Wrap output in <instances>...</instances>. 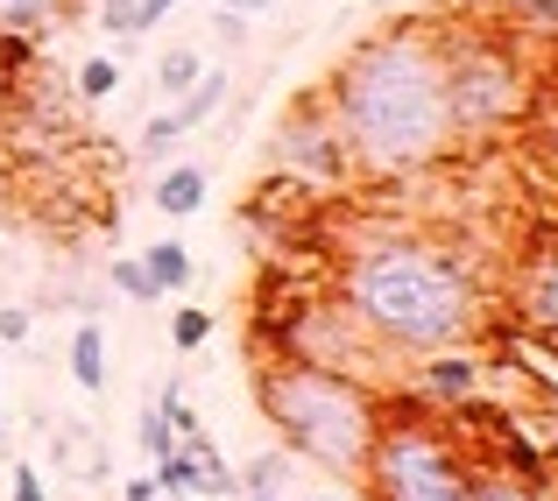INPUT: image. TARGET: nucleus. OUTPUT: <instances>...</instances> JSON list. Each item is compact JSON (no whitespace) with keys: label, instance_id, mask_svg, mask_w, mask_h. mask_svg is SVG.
<instances>
[{"label":"nucleus","instance_id":"obj_14","mask_svg":"<svg viewBox=\"0 0 558 501\" xmlns=\"http://www.w3.org/2000/svg\"><path fill=\"white\" fill-rule=\"evenodd\" d=\"M156 488L163 494H205V474H198V460H191V452H170V460H156Z\"/></svg>","mask_w":558,"mask_h":501},{"label":"nucleus","instance_id":"obj_2","mask_svg":"<svg viewBox=\"0 0 558 501\" xmlns=\"http://www.w3.org/2000/svg\"><path fill=\"white\" fill-rule=\"evenodd\" d=\"M347 311L396 353L460 346L481 326V290L460 255L432 241H381L347 261Z\"/></svg>","mask_w":558,"mask_h":501},{"label":"nucleus","instance_id":"obj_22","mask_svg":"<svg viewBox=\"0 0 558 501\" xmlns=\"http://www.w3.org/2000/svg\"><path fill=\"white\" fill-rule=\"evenodd\" d=\"M170 8H178V0H135V14H128V36H149V28H163Z\"/></svg>","mask_w":558,"mask_h":501},{"label":"nucleus","instance_id":"obj_21","mask_svg":"<svg viewBox=\"0 0 558 501\" xmlns=\"http://www.w3.org/2000/svg\"><path fill=\"white\" fill-rule=\"evenodd\" d=\"M170 142H184L178 113H156V121L142 127V149H135V156H149V163H163V156H170Z\"/></svg>","mask_w":558,"mask_h":501},{"label":"nucleus","instance_id":"obj_12","mask_svg":"<svg viewBox=\"0 0 558 501\" xmlns=\"http://www.w3.org/2000/svg\"><path fill=\"white\" fill-rule=\"evenodd\" d=\"M283 480H290V452H255V460H247V480H233V494L283 501Z\"/></svg>","mask_w":558,"mask_h":501},{"label":"nucleus","instance_id":"obj_5","mask_svg":"<svg viewBox=\"0 0 558 501\" xmlns=\"http://www.w3.org/2000/svg\"><path fill=\"white\" fill-rule=\"evenodd\" d=\"M446 50V107L452 135H502L509 121H523L531 107V78H523L517 50L502 42H438Z\"/></svg>","mask_w":558,"mask_h":501},{"label":"nucleus","instance_id":"obj_27","mask_svg":"<svg viewBox=\"0 0 558 501\" xmlns=\"http://www.w3.org/2000/svg\"><path fill=\"white\" fill-rule=\"evenodd\" d=\"M156 494H163V488H156V474H135V480L121 488V501H156Z\"/></svg>","mask_w":558,"mask_h":501},{"label":"nucleus","instance_id":"obj_1","mask_svg":"<svg viewBox=\"0 0 558 501\" xmlns=\"http://www.w3.org/2000/svg\"><path fill=\"white\" fill-rule=\"evenodd\" d=\"M332 127L347 142V163L375 176L432 170L452 149V107H446V50L424 28L361 42L332 78Z\"/></svg>","mask_w":558,"mask_h":501},{"label":"nucleus","instance_id":"obj_26","mask_svg":"<svg viewBox=\"0 0 558 501\" xmlns=\"http://www.w3.org/2000/svg\"><path fill=\"white\" fill-rule=\"evenodd\" d=\"M8 64H14V57L0 50V121H8V113H14V71H8Z\"/></svg>","mask_w":558,"mask_h":501},{"label":"nucleus","instance_id":"obj_11","mask_svg":"<svg viewBox=\"0 0 558 501\" xmlns=\"http://www.w3.org/2000/svg\"><path fill=\"white\" fill-rule=\"evenodd\" d=\"M219 107H227V71H198V85H191V93H184L170 113H178V127L191 135V127H205Z\"/></svg>","mask_w":558,"mask_h":501},{"label":"nucleus","instance_id":"obj_13","mask_svg":"<svg viewBox=\"0 0 558 501\" xmlns=\"http://www.w3.org/2000/svg\"><path fill=\"white\" fill-rule=\"evenodd\" d=\"M142 261H149V276H156V290H163V297L191 283V247H184V241H156Z\"/></svg>","mask_w":558,"mask_h":501},{"label":"nucleus","instance_id":"obj_9","mask_svg":"<svg viewBox=\"0 0 558 501\" xmlns=\"http://www.w3.org/2000/svg\"><path fill=\"white\" fill-rule=\"evenodd\" d=\"M71 381L85 395L107 389V332H99V318H78V332H71Z\"/></svg>","mask_w":558,"mask_h":501},{"label":"nucleus","instance_id":"obj_3","mask_svg":"<svg viewBox=\"0 0 558 501\" xmlns=\"http://www.w3.org/2000/svg\"><path fill=\"white\" fill-rule=\"evenodd\" d=\"M255 395H262V417L283 431L290 452L318 460L340 480L368 474L381 417H375V403L347 375H332V367H318V361H290V367H269Z\"/></svg>","mask_w":558,"mask_h":501},{"label":"nucleus","instance_id":"obj_32","mask_svg":"<svg viewBox=\"0 0 558 501\" xmlns=\"http://www.w3.org/2000/svg\"><path fill=\"white\" fill-rule=\"evenodd\" d=\"M156 501H163V494H156Z\"/></svg>","mask_w":558,"mask_h":501},{"label":"nucleus","instance_id":"obj_6","mask_svg":"<svg viewBox=\"0 0 558 501\" xmlns=\"http://www.w3.org/2000/svg\"><path fill=\"white\" fill-rule=\"evenodd\" d=\"M417 395L424 403H474L481 381H488V367H481V353H460V346H438V353H417Z\"/></svg>","mask_w":558,"mask_h":501},{"label":"nucleus","instance_id":"obj_8","mask_svg":"<svg viewBox=\"0 0 558 501\" xmlns=\"http://www.w3.org/2000/svg\"><path fill=\"white\" fill-rule=\"evenodd\" d=\"M523 326L558 353V255L531 261V276H523Z\"/></svg>","mask_w":558,"mask_h":501},{"label":"nucleus","instance_id":"obj_10","mask_svg":"<svg viewBox=\"0 0 558 501\" xmlns=\"http://www.w3.org/2000/svg\"><path fill=\"white\" fill-rule=\"evenodd\" d=\"M205 205V170L198 163H178V170H163V184H156V212H170V219H191Z\"/></svg>","mask_w":558,"mask_h":501},{"label":"nucleus","instance_id":"obj_25","mask_svg":"<svg viewBox=\"0 0 558 501\" xmlns=\"http://www.w3.org/2000/svg\"><path fill=\"white\" fill-rule=\"evenodd\" d=\"M28 332H36V326H28V311H22V304H14V311H0V339H8V346H22Z\"/></svg>","mask_w":558,"mask_h":501},{"label":"nucleus","instance_id":"obj_4","mask_svg":"<svg viewBox=\"0 0 558 501\" xmlns=\"http://www.w3.org/2000/svg\"><path fill=\"white\" fill-rule=\"evenodd\" d=\"M361 480L375 488V501H474V466H466L460 445L424 417L381 424Z\"/></svg>","mask_w":558,"mask_h":501},{"label":"nucleus","instance_id":"obj_30","mask_svg":"<svg viewBox=\"0 0 558 501\" xmlns=\"http://www.w3.org/2000/svg\"><path fill=\"white\" fill-rule=\"evenodd\" d=\"M298 501H332V494H298Z\"/></svg>","mask_w":558,"mask_h":501},{"label":"nucleus","instance_id":"obj_23","mask_svg":"<svg viewBox=\"0 0 558 501\" xmlns=\"http://www.w3.org/2000/svg\"><path fill=\"white\" fill-rule=\"evenodd\" d=\"M8 501H50V488H43V474H36V466H14Z\"/></svg>","mask_w":558,"mask_h":501},{"label":"nucleus","instance_id":"obj_18","mask_svg":"<svg viewBox=\"0 0 558 501\" xmlns=\"http://www.w3.org/2000/svg\"><path fill=\"white\" fill-rule=\"evenodd\" d=\"M205 339H213V311H198V304H184V311L170 318V346H178V353H198Z\"/></svg>","mask_w":558,"mask_h":501},{"label":"nucleus","instance_id":"obj_28","mask_svg":"<svg viewBox=\"0 0 558 501\" xmlns=\"http://www.w3.org/2000/svg\"><path fill=\"white\" fill-rule=\"evenodd\" d=\"M545 93H551V142H558V71H551V85H545Z\"/></svg>","mask_w":558,"mask_h":501},{"label":"nucleus","instance_id":"obj_29","mask_svg":"<svg viewBox=\"0 0 558 501\" xmlns=\"http://www.w3.org/2000/svg\"><path fill=\"white\" fill-rule=\"evenodd\" d=\"M227 8H241V14H262V8H276V0H227Z\"/></svg>","mask_w":558,"mask_h":501},{"label":"nucleus","instance_id":"obj_17","mask_svg":"<svg viewBox=\"0 0 558 501\" xmlns=\"http://www.w3.org/2000/svg\"><path fill=\"white\" fill-rule=\"evenodd\" d=\"M474 501H545L537 480H509V474H474Z\"/></svg>","mask_w":558,"mask_h":501},{"label":"nucleus","instance_id":"obj_15","mask_svg":"<svg viewBox=\"0 0 558 501\" xmlns=\"http://www.w3.org/2000/svg\"><path fill=\"white\" fill-rule=\"evenodd\" d=\"M135 438H142V452H149V460H170V452H178V431H170L163 403H149V410L135 417Z\"/></svg>","mask_w":558,"mask_h":501},{"label":"nucleus","instance_id":"obj_16","mask_svg":"<svg viewBox=\"0 0 558 501\" xmlns=\"http://www.w3.org/2000/svg\"><path fill=\"white\" fill-rule=\"evenodd\" d=\"M113 85H121V64H113V57H85L78 78H71V93H78V99H107Z\"/></svg>","mask_w":558,"mask_h":501},{"label":"nucleus","instance_id":"obj_31","mask_svg":"<svg viewBox=\"0 0 558 501\" xmlns=\"http://www.w3.org/2000/svg\"><path fill=\"white\" fill-rule=\"evenodd\" d=\"M0 431H8V417H0Z\"/></svg>","mask_w":558,"mask_h":501},{"label":"nucleus","instance_id":"obj_20","mask_svg":"<svg viewBox=\"0 0 558 501\" xmlns=\"http://www.w3.org/2000/svg\"><path fill=\"white\" fill-rule=\"evenodd\" d=\"M198 50H170L163 64H156V85H163V93H191V85H198Z\"/></svg>","mask_w":558,"mask_h":501},{"label":"nucleus","instance_id":"obj_19","mask_svg":"<svg viewBox=\"0 0 558 501\" xmlns=\"http://www.w3.org/2000/svg\"><path fill=\"white\" fill-rule=\"evenodd\" d=\"M113 290H121V297H135V304H156V297H163L142 255H135V261H113Z\"/></svg>","mask_w":558,"mask_h":501},{"label":"nucleus","instance_id":"obj_24","mask_svg":"<svg viewBox=\"0 0 558 501\" xmlns=\"http://www.w3.org/2000/svg\"><path fill=\"white\" fill-rule=\"evenodd\" d=\"M128 14H135V0H99V22H107V36H128Z\"/></svg>","mask_w":558,"mask_h":501},{"label":"nucleus","instance_id":"obj_7","mask_svg":"<svg viewBox=\"0 0 558 501\" xmlns=\"http://www.w3.org/2000/svg\"><path fill=\"white\" fill-rule=\"evenodd\" d=\"M71 8H78V0H0V50L22 64V57L36 50V42L50 36Z\"/></svg>","mask_w":558,"mask_h":501}]
</instances>
